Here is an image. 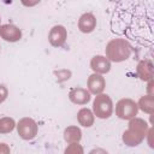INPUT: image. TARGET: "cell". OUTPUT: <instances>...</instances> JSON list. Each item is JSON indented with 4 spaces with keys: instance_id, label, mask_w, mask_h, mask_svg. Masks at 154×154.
Returning <instances> with one entry per match:
<instances>
[{
    "instance_id": "1",
    "label": "cell",
    "mask_w": 154,
    "mask_h": 154,
    "mask_svg": "<svg viewBox=\"0 0 154 154\" xmlns=\"http://www.w3.org/2000/svg\"><path fill=\"white\" fill-rule=\"evenodd\" d=\"M149 131L148 123L142 118H132L129 122L128 129L123 132L122 140L128 147H137L147 137Z\"/></svg>"
},
{
    "instance_id": "18",
    "label": "cell",
    "mask_w": 154,
    "mask_h": 154,
    "mask_svg": "<svg viewBox=\"0 0 154 154\" xmlns=\"http://www.w3.org/2000/svg\"><path fill=\"white\" fill-rule=\"evenodd\" d=\"M8 96V90L4 84H0V103H2Z\"/></svg>"
},
{
    "instance_id": "14",
    "label": "cell",
    "mask_w": 154,
    "mask_h": 154,
    "mask_svg": "<svg viewBox=\"0 0 154 154\" xmlns=\"http://www.w3.org/2000/svg\"><path fill=\"white\" fill-rule=\"evenodd\" d=\"M64 140L67 143H79L82 140V131L76 125H70L64 130Z\"/></svg>"
},
{
    "instance_id": "12",
    "label": "cell",
    "mask_w": 154,
    "mask_h": 154,
    "mask_svg": "<svg viewBox=\"0 0 154 154\" xmlns=\"http://www.w3.org/2000/svg\"><path fill=\"white\" fill-rule=\"evenodd\" d=\"M95 28H96V17L93 13L85 12L79 17V19H78V29H79L81 32L89 34V32L94 31Z\"/></svg>"
},
{
    "instance_id": "15",
    "label": "cell",
    "mask_w": 154,
    "mask_h": 154,
    "mask_svg": "<svg viewBox=\"0 0 154 154\" xmlns=\"http://www.w3.org/2000/svg\"><path fill=\"white\" fill-rule=\"evenodd\" d=\"M137 107L141 111H143L144 113L152 114L153 107H154V97H153V95H143V96H141L138 102H137Z\"/></svg>"
},
{
    "instance_id": "5",
    "label": "cell",
    "mask_w": 154,
    "mask_h": 154,
    "mask_svg": "<svg viewBox=\"0 0 154 154\" xmlns=\"http://www.w3.org/2000/svg\"><path fill=\"white\" fill-rule=\"evenodd\" d=\"M16 128H17V132H18L19 137L25 141L34 140L38 131L37 123L32 118H29V117H24V118L19 119Z\"/></svg>"
},
{
    "instance_id": "4",
    "label": "cell",
    "mask_w": 154,
    "mask_h": 154,
    "mask_svg": "<svg viewBox=\"0 0 154 154\" xmlns=\"http://www.w3.org/2000/svg\"><path fill=\"white\" fill-rule=\"evenodd\" d=\"M137 102H135L132 99L124 97L116 103V116L123 120H130L135 118L137 116Z\"/></svg>"
},
{
    "instance_id": "21",
    "label": "cell",
    "mask_w": 154,
    "mask_h": 154,
    "mask_svg": "<svg viewBox=\"0 0 154 154\" xmlns=\"http://www.w3.org/2000/svg\"><path fill=\"white\" fill-rule=\"evenodd\" d=\"M0 20H1V19H0ZM0 25H1V24H0Z\"/></svg>"
},
{
    "instance_id": "8",
    "label": "cell",
    "mask_w": 154,
    "mask_h": 154,
    "mask_svg": "<svg viewBox=\"0 0 154 154\" xmlns=\"http://www.w3.org/2000/svg\"><path fill=\"white\" fill-rule=\"evenodd\" d=\"M87 85H88V91L90 94H94V95L102 94V91L105 90V87H106L105 77L99 73H91L88 77Z\"/></svg>"
},
{
    "instance_id": "9",
    "label": "cell",
    "mask_w": 154,
    "mask_h": 154,
    "mask_svg": "<svg viewBox=\"0 0 154 154\" xmlns=\"http://www.w3.org/2000/svg\"><path fill=\"white\" fill-rule=\"evenodd\" d=\"M90 93L81 87H73L69 91V100L75 105H87L90 101Z\"/></svg>"
},
{
    "instance_id": "3",
    "label": "cell",
    "mask_w": 154,
    "mask_h": 154,
    "mask_svg": "<svg viewBox=\"0 0 154 154\" xmlns=\"http://www.w3.org/2000/svg\"><path fill=\"white\" fill-rule=\"evenodd\" d=\"M93 113L100 119H107L113 113V101L107 94H99L93 101Z\"/></svg>"
},
{
    "instance_id": "20",
    "label": "cell",
    "mask_w": 154,
    "mask_h": 154,
    "mask_svg": "<svg viewBox=\"0 0 154 154\" xmlns=\"http://www.w3.org/2000/svg\"><path fill=\"white\" fill-rule=\"evenodd\" d=\"M89 154H108V152L103 148H94L89 152Z\"/></svg>"
},
{
    "instance_id": "13",
    "label": "cell",
    "mask_w": 154,
    "mask_h": 154,
    "mask_svg": "<svg viewBox=\"0 0 154 154\" xmlns=\"http://www.w3.org/2000/svg\"><path fill=\"white\" fill-rule=\"evenodd\" d=\"M77 120L79 123V125L84 126V128H90L94 125V120H95V116L93 113L91 109L83 107L77 112Z\"/></svg>"
},
{
    "instance_id": "17",
    "label": "cell",
    "mask_w": 154,
    "mask_h": 154,
    "mask_svg": "<svg viewBox=\"0 0 154 154\" xmlns=\"http://www.w3.org/2000/svg\"><path fill=\"white\" fill-rule=\"evenodd\" d=\"M64 154H84V149L79 143H69Z\"/></svg>"
},
{
    "instance_id": "16",
    "label": "cell",
    "mask_w": 154,
    "mask_h": 154,
    "mask_svg": "<svg viewBox=\"0 0 154 154\" xmlns=\"http://www.w3.org/2000/svg\"><path fill=\"white\" fill-rule=\"evenodd\" d=\"M16 122L11 117H4L0 118V134H8L12 132L16 128Z\"/></svg>"
},
{
    "instance_id": "10",
    "label": "cell",
    "mask_w": 154,
    "mask_h": 154,
    "mask_svg": "<svg viewBox=\"0 0 154 154\" xmlns=\"http://www.w3.org/2000/svg\"><path fill=\"white\" fill-rule=\"evenodd\" d=\"M90 69L94 71V73H108L111 70V61L105 55H95L90 60Z\"/></svg>"
},
{
    "instance_id": "19",
    "label": "cell",
    "mask_w": 154,
    "mask_h": 154,
    "mask_svg": "<svg viewBox=\"0 0 154 154\" xmlns=\"http://www.w3.org/2000/svg\"><path fill=\"white\" fill-rule=\"evenodd\" d=\"M11 153V149H10V146L1 142L0 143V154H10Z\"/></svg>"
},
{
    "instance_id": "2",
    "label": "cell",
    "mask_w": 154,
    "mask_h": 154,
    "mask_svg": "<svg viewBox=\"0 0 154 154\" xmlns=\"http://www.w3.org/2000/svg\"><path fill=\"white\" fill-rule=\"evenodd\" d=\"M106 58L113 63H122L130 58L132 53L131 45L124 38H112L105 48Z\"/></svg>"
},
{
    "instance_id": "6",
    "label": "cell",
    "mask_w": 154,
    "mask_h": 154,
    "mask_svg": "<svg viewBox=\"0 0 154 154\" xmlns=\"http://www.w3.org/2000/svg\"><path fill=\"white\" fill-rule=\"evenodd\" d=\"M67 38V30L64 25H54L48 34V42L51 46L59 48L63 47Z\"/></svg>"
},
{
    "instance_id": "11",
    "label": "cell",
    "mask_w": 154,
    "mask_h": 154,
    "mask_svg": "<svg viewBox=\"0 0 154 154\" xmlns=\"http://www.w3.org/2000/svg\"><path fill=\"white\" fill-rule=\"evenodd\" d=\"M136 73L141 81H153V64L149 59L140 60L136 66Z\"/></svg>"
},
{
    "instance_id": "7",
    "label": "cell",
    "mask_w": 154,
    "mask_h": 154,
    "mask_svg": "<svg viewBox=\"0 0 154 154\" xmlns=\"http://www.w3.org/2000/svg\"><path fill=\"white\" fill-rule=\"evenodd\" d=\"M0 37L7 42H17L22 38V30L14 24L0 25Z\"/></svg>"
}]
</instances>
